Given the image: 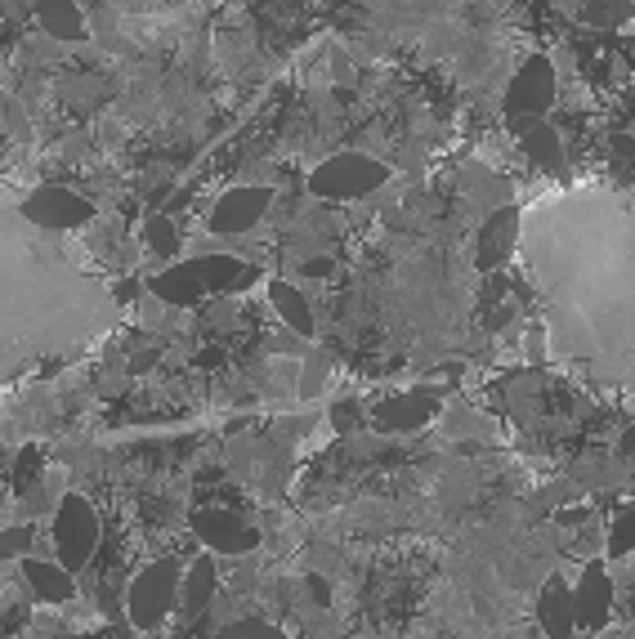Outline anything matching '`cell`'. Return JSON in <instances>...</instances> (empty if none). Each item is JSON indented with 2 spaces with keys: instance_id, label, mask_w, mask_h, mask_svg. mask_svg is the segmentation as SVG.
<instances>
[{
  "instance_id": "obj_1",
  "label": "cell",
  "mask_w": 635,
  "mask_h": 639,
  "mask_svg": "<svg viewBox=\"0 0 635 639\" xmlns=\"http://www.w3.org/2000/svg\"><path fill=\"white\" fill-rule=\"evenodd\" d=\"M108 313V291L72 264L54 233L0 201V376L81 345Z\"/></svg>"
},
{
  "instance_id": "obj_2",
  "label": "cell",
  "mask_w": 635,
  "mask_h": 639,
  "mask_svg": "<svg viewBox=\"0 0 635 639\" xmlns=\"http://www.w3.org/2000/svg\"><path fill=\"white\" fill-rule=\"evenodd\" d=\"M184 568H188V564L175 555V559L148 564V568L131 582L126 612H131V621H135L139 630H153V626L166 621V612L175 608V595H179V586H184Z\"/></svg>"
},
{
  "instance_id": "obj_3",
  "label": "cell",
  "mask_w": 635,
  "mask_h": 639,
  "mask_svg": "<svg viewBox=\"0 0 635 639\" xmlns=\"http://www.w3.org/2000/svg\"><path fill=\"white\" fill-rule=\"evenodd\" d=\"M94 551H98V514H94V505L85 496L67 492L59 501V510H54V555L76 577L94 559Z\"/></svg>"
},
{
  "instance_id": "obj_4",
  "label": "cell",
  "mask_w": 635,
  "mask_h": 639,
  "mask_svg": "<svg viewBox=\"0 0 635 639\" xmlns=\"http://www.w3.org/2000/svg\"><path fill=\"white\" fill-rule=\"evenodd\" d=\"M389 179V166L367 157V153H336L332 161H323L309 175L313 197H332V201H350V197H367L372 188H381Z\"/></svg>"
},
{
  "instance_id": "obj_5",
  "label": "cell",
  "mask_w": 635,
  "mask_h": 639,
  "mask_svg": "<svg viewBox=\"0 0 635 639\" xmlns=\"http://www.w3.org/2000/svg\"><path fill=\"white\" fill-rule=\"evenodd\" d=\"M23 216H28L37 229L63 233V229H81V224H90V220H94V206H90L81 192L50 184V188H37V192L23 201Z\"/></svg>"
},
{
  "instance_id": "obj_6",
  "label": "cell",
  "mask_w": 635,
  "mask_h": 639,
  "mask_svg": "<svg viewBox=\"0 0 635 639\" xmlns=\"http://www.w3.org/2000/svg\"><path fill=\"white\" fill-rule=\"evenodd\" d=\"M555 103V72H551V59L546 54H533L519 76L510 81V94H506V113L510 117H542L551 113Z\"/></svg>"
},
{
  "instance_id": "obj_7",
  "label": "cell",
  "mask_w": 635,
  "mask_h": 639,
  "mask_svg": "<svg viewBox=\"0 0 635 639\" xmlns=\"http://www.w3.org/2000/svg\"><path fill=\"white\" fill-rule=\"evenodd\" d=\"M192 532L220 555H242V551H256L260 546V532L238 518L233 510H216V505H201L192 510Z\"/></svg>"
},
{
  "instance_id": "obj_8",
  "label": "cell",
  "mask_w": 635,
  "mask_h": 639,
  "mask_svg": "<svg viewBox=\"0 0 635 639\" xmlns=\"http://www.w3.org/2000/svg\"><path fill=\"white\" fill-rule=\"evenodd\" d=\"M269 206H273V188H260V184H251V188H229L216 206H210L206 229H210V233H242V229H251V224L264 220Z\"/></svg>"
},
{
  "instance_id": "obj_9",
  "label": "cell",
  "mask_w": 635,
  "mask_h": 639,
  "mask_svg": "<svg viewBox=\"0 0 635 639\" xmlns=\"http://www.w3.org/2000/svg\"><path fill=\"white\" fill-rule=\"evenodd\" d=\"M608 608H613V582L604 573V559H591L582 568L577 590H573V617H577L582 630H604Z\"/></svg>"
},
{
  "instance_id": "obj_10",
  "label": "cell",
  "mask_w": 635,
  "mask_h": 639,
  "mask_svg": "<svg viewBox=\"0 0 635 639\" xmlns=\"http://www.w3.org/2000/svg\"><path fill=\"white\" fill-rule=\"evenodd\" d=\"M439 407V394L435 389H412V394H398V398H385L376 402V425L381 430H416L426 425V416Z\"/></svg>"
},
{
  "instance_id": "obj_11",
  "label": "cell",
  "mask_w": 635,
  "mask_h": 639,
  "mask_svg": "<svg viewBox=\"0 0 635 639\" xmlns=\"http://www.w3.org/2000/svg\"><path fill=\"white\" fill-rule=\"evenodd\" d=\"M514 238H519V210H514V206H501L497 216L479 229V269H483V273L497 269V264L510 255Z\"/></svg>"
},
{
  "instance_id": "obj_12",
  "label": "cell",
  "mask_w": 635,
  "mask_h": 639,
  "mask_svg": "<svg viewBox=\"0 0 635 639\" xmlns=\"http://www.w3.org/2000/svg\"><path fill=\"white\" fill-rule=\"evenodd\" d=\"M538 621L551 639H573L577 630V617H573V595H569V582L564 577H551L542 599H538Z\"/></svg>"
},
{
  "instance_id": "obj_13",
  "label": "cell",
  "mask_w": 635,
  "mask_h": 639,
  "mask_svg": "<svg viewBox=\"0 0 635 639\" xmlns=\"http://www.w3.org/2000/svg\"><path fill=\"white\" fill-rule=\"evenodd\" d=\"M216 559L210 555H197L188 568H184V586H179V604H184V617H201V608L216 599Z\"/></svg>"
},
{
  "instance_id": "obj_14",
  "label": "cell",
  "mask_w": 635,
  "mask_h": 639,
  "mask_svg": "<svg viewBox=\"0 0 635 639\" xmlns=\"http://www.w3.org/2000/svg\"><path fill=\"white\" fill-rule=\"evenodd\" d=\"M153 286V295H162L166 304H179V308H192V304H201L210 291H206V282L197 277V269L184 260V264H175V269H166L162 277H153L148 282Z\"/></svg>"
},
{
  "instance_id": "obj_15",
  "label": "cell",
  "mask_w": 635,
  "mask_h": 639,
  "mask_svg": "<svg viewBox=\"0 0 635 639\" xmlns=\"http://www.w3.org/2000/svg\"><path fill=\"white\" fill-rule=\"evenodd\" d=\"M23 582L32 586L37 599H50V604H63L76 595V582L63 564H50V559H28L23 564Z\"/></svg>"
},
{
  "instance_id": "obj_16",
  "label": "cell",
  "mask_w": 635,
  "mask_h": 639,
  "mask_svg": "<svg viewBox=\"0 0 635 639\" xmlns=\"http://www.w3.org/2000/svg\"><path fill=\"white\" fill-rule=\"evenodd\" d=\"M37 19L54 41H85V19L72 0H37Z\"/></svg>"
},
{
  "instance_id": "obj_17",
  "label": "cell",
  "mask_w": 635,
  "mask_h": 639,
  "mask_svg": "<svg viewBox=\"0 0 635 639\" xmlns=\"http://www.w3.org/2000/svg\"><path fill=\"white\" fill-rule=\"evenodd\" d=\"M269 304L278 308V317L295 332V336H313V308H309V300L295 291V286H287V282H273L269 286Z\"/></svg>"
},
{
  "instance_id": "obj_18",
  "label": "cell",
  "mask_w": 635,
  "mask_h": 639,
  "mask_svg": "<svg viewBox=\"0 0 635 639\" xmlns=\"http://www.w3.org/2000/svg\"><path fill=\"white\" fill-rule=\"evenodd\" d=\"M528 126H523V148H528V157H533L538 166H546V170H555L560 166V135L551 130V122H542V117H523Z\"/></svg>"
},
{
  "instance_id": "obj_19",
  "label": "cell",
  "mask_w": 635,
  "mask_h": 639,
  "mask_svg": "<svg viewBox=\"0 0 635 639\" xmlns=\"http://www.w3.org/2000/svg\"><path fill=\"white\" fill-rule=\"evenodd\" d=\"M144 238H148V247H153L157 260H175V255H179V229H175L166 216L148 220V224H144Z\"/></svg>"
},
{
  "instance_id": "obj_20",
  "label": "cell",
  "mask_w": 635,
  "mask_h": 639,
  "mask_svg": "<svg viewBox=\"0 0 635 639\" xmlns=\"http://www.w3.org/2000/svg\"><path fill=\"white\" fill-rule=\"evenodd\" d=\"M216 639H287L278 626H269V621H260V617H247V621H233V626H225Z\"/></svg>"
},
{
  "instance_id": "obj_21",
  "label": "cell",
  "mask_w": 635,
  "mask_h": 639,
  "mask_svg": "<svg viewBox=\"0 0 635 639\" xmlns=\"http://www.w3.org/2000/svg\"><path fill=\"white\" fill-rule=\"evenodd\" d=\"M635 551V505L613 523V532H608V555L613 559H622V555H631Z\"/></svg>"
},
{
  "instance_id": "obj_22",
  "label": "cell",
  "mask_w": 635,
  "mask_h": 639,
  "mask_svg": "<svg viewBox=\"0 0 635 639\" xmlns=\"http://www.w3.org/2000/svg\"><path fill=\"white\" fill-rule=\"evenodd\" d=\"M327 371H332V358H327V354H313V358L304 363V376H300V398H304V402H309L318 389H323Z\"/></svg>"
},
{
  "instance_id": "obj_23",
  "label": "cell",
  "mask_w": 635,
  "mask_h": 639,
  "mask_svg": "<svg viewBox=\"0 0 635 639\" xmlns=\"http://www.w3.org/2000/svg\"><path fill=\"white\" fill-rule=\"evenodd\" d=\"M631 14V0H591V10H586V23H595V28H613V23H622Z\"/></svg>"
},
{
  "instance_id": "obj_24",
  "label": "cell",
  "mask_w": 635,
  "mask_h": 639,
  "mask_svg": "<svg viewBox=\"0 0 635 639\" xmlns=\"http://www.w3.org/2000/svg\"><path fill=\"white\" fill-rule=\"evenodd\" d=\"M37 546V532L32 527H10V532H0V559H19Z\"/></svg>"
},
{
  "instance_id": "obj_25",
  "label": "cell",
  "mask_w": 635,
  "mask_h": 639,
  "mask_svg": "<svg viewBox=\"0 0 635 639\" xmlns=\"http://www.w3.org/2000/svg\"><path fill=\"white\" fill-rule=\"evenodd\" d=\"M37 474H41V452H37V448H23V452H19V465H14V479H19V483H32Z\"/></svg>"
},
{
  "instance_id": "obj_26",
  "label": "cell",
  "mask_w": 635,
  "mask_h": 639,
  "mask_svg": "<svg viewBox=\"0 0 635 639\" xmlns=\"http://www.w3.org/2000/svg\"><path fill=\"white\" fill-rule=\"evenodd\" d=\"M354 425H358V407H354L350 398H345V402H336V430H341V434H350Z\"/></svg>"
},
{
  "instance_id": "obj_27",
  "label": "cell",
  "mask_w": 635,
  "mask_h": 639,
  "mask_svg": "<svg viewBox=\"0 0 635 639\" xmlns=\"http://www.w3.org/2000/svg\"><path fill=\"white\" fill-rule=\"evenodd\" d=\"M309 595H313V604H327L332 599V590H327L323 577H309Z\"/></svg>"
},
{
  "instance_id": "obj_28",
  "label": "cell",
  "mask_w": 635,
  "mask_h": 639,
  "mask_svg": "<svg viewBox=\"0 0 635 639\" xmlns=\"http://www.w3.org/2000/svg\"><path fill=\"white\" fill-rule=\"evenodd\" d=\"M555 518H560V523H582V518H586V510H577V505H573V510H560Z\"/></svg>"
},
{
  "instance_id": "obj_29",
  "label": "cell",
  "mask_w": 635,
  "mask_h": 639,
  "mask_svg": "<svg viewBox=\"0 0 635 639\" xmlns=\"http://www.w3.org/2000/svg\"><path fill=\"white\" fill-rule=\"evenodd\" d=\"M220 363H225L220 349H206V354H201V367H220Z\"/></svg>"
}]
</instances>
